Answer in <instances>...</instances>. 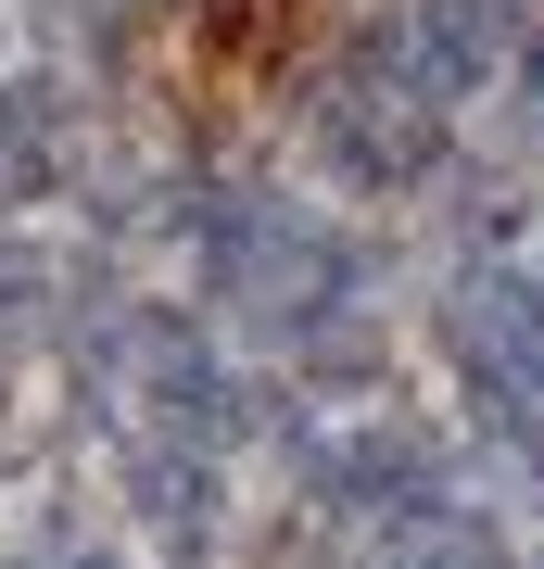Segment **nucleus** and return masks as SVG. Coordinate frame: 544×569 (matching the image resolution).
Returning <instances> with one entry per match:
<instances>
[{"label": "nucleus", "mask_w": 544, "mask_h": 569, "mask_svg": "<svg viewBox=\"0 0 544 569\" xmlns=\"http://www.w3.org/2000/svg\"><path fill=\"white\" fill-rule=\"evenodd\" d=\"M178 51L202 77H266L291 51V0H178Z\"/></svg>", "instance_id": "nucleus-1"}]
</instances>
